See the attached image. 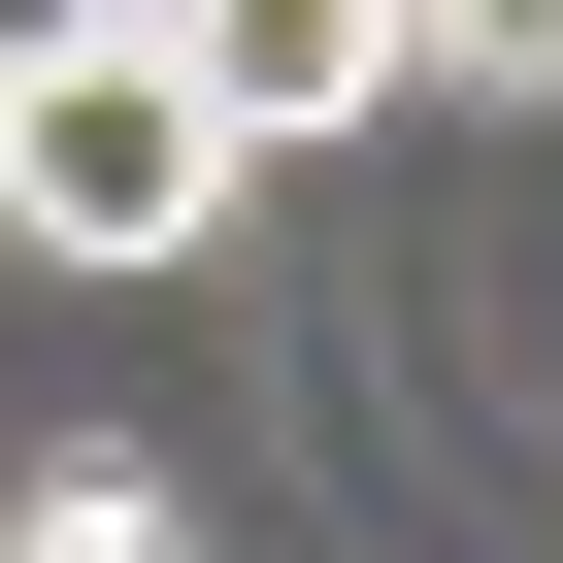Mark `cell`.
Returning <instances> with one entry per match:
<instances>
[{"instance_id":"obj_1","label":"cell","mask_w":563,"mask_h":563,"mask_svg":"<svg viewBox=\"0 0 563 563\" xmlns=\"http://www.w3.org/2000/svg\"><path fill=\"white\" fill-rule=\"evenodd\" d=\"M232 133L166 100V34H67V67H0V265H67V299H199L232 265Z\"/></svg>"},{"instance_id":"obj_2","label":"cell","mask_w":563,"mask_h":563,"mask_svg":"<svg viewBox=\"0 0 563 563\" xmlns=\"http://www.w3.org/2000/svg\"><path fill=\"white\" fill-rule=\"evenodd\" d=\"M166 34V100L232 133V166H332V133H398V0H133Z\"/></svg>"},{"instance_id":"obj_3","label":"cell","mask_w":563,"mask_h":563,"mask_svg":"<svg viewBox=\"0 0 563 563\" xmlns=\"http://www.w3.org/2000/svg\"><path fill=\"white\" fill-rule=\"evenodd\" d=\"M0 563H232V530H199V464L67 431V464H0Z\"/></svg>"},{"instance_id":"obj_4","label":"cell","mask_w":563,"mask_h":563,"mask_svg":"<svg viewBox=\"0 0 563 563\" xmlns=\"http://www.w3.org/2000/svg\"><path fill=\"white\" fill-rule=\"evenodd\" d=\"M398 100H563V0H398Z\"/></svg>"},{"instance_id":"obj_5","label":"cell","mask_w":563,"mask_h":563,"mask_svg":"<svg viewBox=\"0 0 563 563\" xmlns=\"http://www.w3.org/2000/svg\"><path fill=\"white\" fill-rule=\"evenodd\" d=\"M67 34H133V0H0V67H67Z\"/></svg>"}]
</instances>
